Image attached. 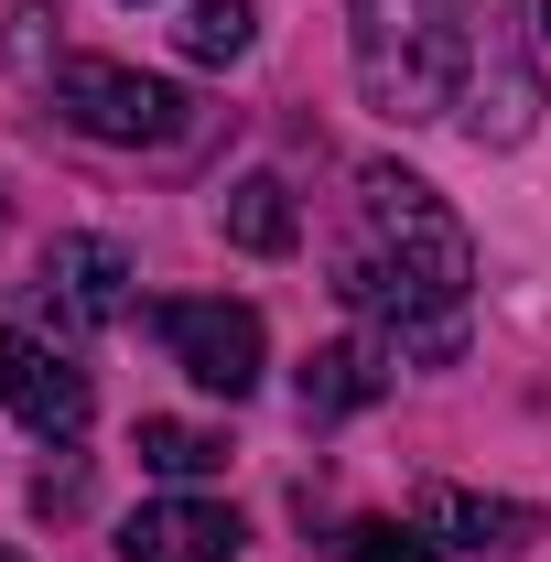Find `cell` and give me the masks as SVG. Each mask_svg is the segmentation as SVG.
Returning a JSON list of instances; mask_svg holds the SVG:
<instances>
[{
    "label": "cell",
    "instance_id": "9c48e42d",
    "mask_svg": "<svg viewBox=\"0 0 551 562\" xmlns=\"http://www.w3.org/2000/svg\"><path fill=\"white\" fill-rule=\"evenodd\" d=\"M421 530H432L443 552H530V541H541V508L486 497V487H421Z\"/></svg>",
    "mask_w": 551,
    "mask_h": 562
},
{
    "label": "cell",
    "instance_id": "6da1fadb",
    "mask_svg": "<svg viewBox=\"0 0 551 562\" xmlns=\"http://www.w3.org/2000/svg\"><path fill=\"white\" fill-rule=\"evenodd\" d=\"M346 314L379 325L390 368H454L465 357V292H476V238L421 173L368 162L357 173V249L336 260Z\"/></svg>",
    "mask_w": 551,
    "mask_h": 562
},
{
    "label": "cell",
    "instance_id": "8992f818",
    "mask_svg": "<svg viewBox=\"0 0 551 562\" xmlns=\"http://www.w3.org/2000/svg\"><path fill=\"white\" fill-rule=\"evenodd\" d=\"M465 140L476 151H508V140H530V120H541V76H530V55L497 33V11H486V33L465 44Z\"/></svg>",
    "mask_w": 551,
    "mask_h": 562
},
{
    "label": "cell",
    "instance_id": "2e32d148",
    "mask_svg": "<svg viewBox=\"0 0 551 562\" xmlns=\"http://www.w3.org/2000/svg\"><path fill=\"white\" fill-rule=\"evenodd\" d=\"M0 562H22V552H0Z\"/></svg>",
    "mask_w": 551,
    "mask_h": 562
},
{
    "label": "cell",
    "instance_id": "7a4b0ae2",
    "mask_svg": "<svg viewBox=\"0 0 551 562\" xmlns=\"http://www.w3.org/2000/svg\"><path fill=\"white\" fill-rule=\"evenodd\" d=\"M465 44H476V11L465 0H346V55H357V98L379 120H443L454 87H465Z\"/></svg>",
    "mask_w": 551,
    "mask_h": 562
},
{
    "label": "cell",
    "instance_id": "52a82bcc",
    "mask_svg": "<svg viewBox=\"0 0 551 562\" xmlns=\"http://www.w3.org/2000/svg\"><path fill=\"white\" fill-rule=\"evenodd\" d=\"M44 314H55L66 336L120 325V314H131V249H120V238H55V249H44Z\"/></svg>",
    "mask_w": 551,
    "mask_h": 562
},
{
    "label": "cell",
    "instance_id": "5bb4252c",
    "mask_svg": "<svg viewBox=\"0 0 551 562\" xmlns=\"http://www.w3.org/2000/svg\"><path fill=\"white\" fill-rule=\"evenodd\" d=\"M346 562H443V541L421 519H357L346 530Z\"/></svg>",
    "mask_w": 551,
    "mask_h": 562
},
{
    "label": "cell",
    "instance_id": "8fae6325",
    "mask_svg": "<svg viewBox=\"0 0 551 562\" xmlns=\"http://www.w3.org/2000/svg\"><path fill=\"white\" fill-rule=\"evenodd\" d=\"M216 216H227V238H238L249 260H281V249L303 238V216H292V184H281V173H238Z\"/></svg>",
    "mask_w": 551,
    "mask_h": 562
},
{
    "label": "cell",
    "instance_id": "9a60e30c",
    "mask_svg": "<svg viewBox=\"0 0 551 562\" xmlns=\"http://www.w3.org/2000/svg\"><path fill=\"white\" fill-rule=\"evenodd\" d=\"M541 33H551V0H541Z\"/></svg>",
    "mask_w": 551,
    "mask_h": 562
},
{
    "label": "cell",
    "instance_id": "e0dca14e",
    "mask_svg": "<svg viewBox=\"0 0 551 562\" xmlns=\"http://www.w3.org/2000/svg\"><path fill=\"white\" fill-rule=\"evenodd\" d=\"M131 11H140V0H131Z\"/></svg>",
    "mask_w": 551,
    "mask_h": 562
},
{
    "label": "cell",
    "instance_id": "ba28073f",
    "mask_svg": "<svg viewBox=\"0 0 551 562\" xmlns=\"http://www.w3.org/2000/svg\"><path fill=\"white\" fill-rule=\"evenodd\" d=\"M238 508L227 497H151V508H131L120 519V562H238Z\"/></svg>",
    "mask_w": 551,
    "mask_h": 562
},
{
    "label": "cell",
    "instance_id": "7c38bea8",
    "mask_svg": "<svg viewBox=\"0 0 551 562\" xmlns=\"http://www.w3.org/2000/svg\"><path fill=\"white\" fill-rule=\"evenodd\" d=\"M151 476H173V487H206L216 465H227V443L216 432H195V422H140V443H131Z\"/></svg>",
    "mask_w": 551,
    "mask_h": 562
},
{
    "label": "cell",
    "instance_id": "4fadbf2b",
    "mask_svg": "<svg viewBox=\"0 0 551 562\" xmlns=\"http://www.w3.org/2000/svg\"><path fill=\"white\" fill-rule=\"evenodd\" d=\"M173 44H184L195 66H238V55L260 44V11H249V0H195V11L173 22Z\"/></svg>",
    "mask_w": 551,
    "mask_h": 562
},
{
    "label": "cell",
    "instance_id": "277c9868",
    "mask_svg": "<svg viewBox=\"0 0 551 562\" xmlns=\"http://www.w3.org/2000/svg\"><path fill=\"white\" fill-rule=\"evenodd\" d=\"M151 325H162L173 368H184L195 390H216V401H249V390H260V368H271V336H260V314H249V303H162Z\"/></svg>",
    "mask_w": 551,
    "mask_h": 562
},
{
    "label": "cell",
    "instance_id": "5b68a950",
    "mask_svg": "<svg viewBox=\"0 0 551 562\" xmlns=\"http://www.w3.org/2000/svg\"><path fill=\"white\" fill-rule=\"evenodd\" d=\"M0 401H11V422H33L44 443H76L98 390H87V368H76L44 325H11V336H0Z\"/></svg>",
    "mask_w": 551,
    "mask_h": 562
},
{
    "label": "cell",
    "instance_id": "3957f363",
    "mask_svg": "<svg viewBox=\"0 0 551 562\" xmlns=\"http://www.w3.org/2000/svg\"><path fill=\"white\" fill-rule=\"evenodd\" d=\"M44 98H55V120H66V131L109 140V151H173V140L195 131L184 87L120 66V55H66V66L44 76Z\"/></svg>",
    "mask_w": 551,
    "mask_h": 562
},
{
    "label": "cell",
    "instance_id": "30bf717a",
    "mask_svg": "<svg viewBox=\"0 0 551 562\" xmlns=\"http://www.w3.org/2000/svg\"><path fill=\"white\" fill-rule=\"evenodd\" d=\"M379 390H390V357L346 336V347H314V357H303V390H292V401H303V422H346V412H368Z\"/></svg>",
    "mask_w": 551,
    "mask_h": 562
}]
</instances>
